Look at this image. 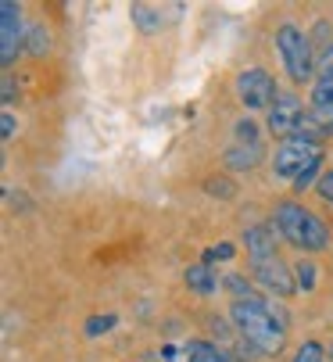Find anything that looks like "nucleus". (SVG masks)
Wrapping results in <instances>:
<instances>
[{
  "label": "nucleus",
  "instance_id": "f3484780",
  "mask_svg": "<svg viewBox=\"0 0 333 362\" xmlns=\"http://www.w3.org/2000/svg\"><path fill=\"white\" fill-rule=\"evenodd\" d=\"M233 255H237V247L222 240V244H215V247H208V251H204V266H211V262H230Z\"/></svg>",
  "mask_w": 333,
  "mask_h": 362
},
{
  "label": "nucleus",
  "instance_id": "dca6fc26",
  "mask_svg": "<svg viewBox=\"0 0 333 362\" xmlns=\"http://www.w3.org/2000/svg\"><path fill=\"white\" fill-rule=\"evenodd\" d=\"M25 47H29V54H47V50H50V36H47V29L43 25H36L33 33H29V40H25Z\"/></svg>",
  "mask_w": 333,
  "mask_h": 362
},
{
  "label": "nucleus",
  "instance_id": "1a4fd4ad",
  "mask_svg": "<svg viewBox=\"0 0 333 362\" xmlns=\"http://www.w3.org/2000/svg\"><path fill=\"white\" fill-rule=\"evenodd\" d=\"M18 47H22V8L15 0H4L0 4V62L11 65Z\"/></svg>",
  "mask_w": 333,
  "mask_h": 362
},
{
  "label": "nucleus",
  "instance_id": "f8f14e48",
  "mask_svg": "<svg viewBox=\"0 0 333 362\" xmlns=\"http://www.w3.org/2000/svg\"><path fill=\"white\" fill-rule=\"evenodd\" d=\"M183 351H187V362H233L226 351L215 348L211 341H190Z\"/></svg>",
  "mask_w": 333,
  "mask_h": 362
},
{
  "label": "nucleus",
  "instance_id": "7ed1b4c3",
  "mask_svg": "<svg viewBox=\"0 0 333 362\" xmlns=\"http://www.w3.org/2000/svg\"><path fill=\"white\" fill-rule=\"evenodd\" d=\"M315 162H322V147L315 140H308V136H287L280 147H276V154H272V173L280 176V180H294L298 183V176L308 173Z\"/></svg>",
  "mask_w": 333,
  "mask_h": 362
},
{
  "label": "nucleus",
  "instance_id": "6ab92c4d",
  "mask_svg": "<svg viewBox=\"0 0 333 362\" xmlns=\"http://www.w3.org/2000/svg\"><path fill=\"white\" fill-rule=\"evenodd\" d=\"M294 362H322V344L319 341H305L294 355Z\"/></svg>",
  "mask_w": 333,
  "mask_h": 362
},
{
  "label": "nucleus",
  "instance_id": "9d476101",
  "mask_svg": "<svg viewBox=\"0 0 333 362\" xmlns=\"http://www.w3.org/2000/svg\"><path fill=\"white\" fill-rule=\"evenodd\" d=\"M333 133V108H319V105H308L305 108V119H301V133L298 136H308V140H322Z\"/></svg>",
  "mask_w": 333,
  "mask_h": 362
},
{
  "label": "nucleus",
  "instance_id": "4468645a",
  "mask_svg": "<svg viewBox=\"0 0 333 362\" xmlns=\"http://www.w3.org/2000/svg\"><path fill=\"white\" fill-rule=\"evenodd\" d=\"M133 22L144 29V33H158L161 29V8H151V4H133Z\"/></svg>",
  "mask_w": 333,
  "mask_h": 362
},
{
  "label": "nucleus",
  "instance_id": "423d86ee",
  "mask_svg": "<svg viewBox=\"0 0 333 362\" xmlns=\"http://www.w3.org/2000/svg\"><path fill=\"white\" fill-rule=\"evenodd\" d=\"M262 162V133L255 122L240 119L233 126V144L226 147V165L230 169H255Z\"/></svg>",
  "mask_w": 333,
  "mask_h": 362
},
{
  "label": "nucleus",
  "instance_id": "2eb2a0df",
  "mask_svg": "<svg viewBox=\"0 0 333 362\" xmlns=\"http://www.w3.org/2000/svg\"><path fill=\"white\" fill-rule=\"evenodd\" d=\"M312 105L319 108H333V76H319L312 86Z\"/></svg>",
  "mask_w": 333,
  "mask_h": 362
},
{
  "label": "nucleus",
  "instance_id": "a211bd4d",
  "mask_svg": "<svg viewBox=\"0 0 333 362\" xmlns=\"http://www.w3.org/2000/svg\"><path fill=\"white\" fill-rule=\"evenodd\" d=\"M298 287L301 291H315V276H319V269L312 266V262H298Z\"/></svg>",
  "mask_w": 333,
  "mask_h": 362
},
{
  "label": "nucleus",
  "instance_id": "5701e85b",
  "mask_svg": "<svg viewBox=\"0 0 333 362\" xmlns=\"http://www.w3.org/2000/svg\"><path fill=\"white\" fill-rule=\"evenodd\" d=\"M319 72L322 76H333V43H326V50L319 54Z\"/></svg>",
  "mask_w": 333,
  "mask_h": 362
},
{
  "label": "nucleus",
  "instance_id": "9b49d317",
  "mask_svg": "<svg viewBox=\"0 0 333 362\" xmlns=\"http://www.w3.org/2000/svg\"><path fill=\"white\" fill-rule=\"evenodd\" d=\"M244 247L251 258H269L276 255V240H272V226H251L244 233Z\"/></svg>",
  "mask_w": 333,
  "mask_h": 362
},
{
  "label": "nucleus",
  "instance_id": "393cba45",
  "mask_svg": "<svg viewBox=\"0 0 333 362\" xmlns=\"http://www.w3.org/2000/svg\"><path fill=\"white\" fill-rule=\"evenodd\" d=\"M11 97H15V86H11V79H4V105H11Z\"/></svg>",
  "mask_w": 333,
  "mask_h": 362
},
{
  "label": "nucleus",
  "instance_id": "ddd939ff",
  "mask_svg": "<svg viewBox=\"0 0 333 362\" xmlns=\"http://www.w3.org/2000/svg\"><path fill=\"white\" fill-rule=\"evenodd\" d=\"M187 287L197 291V294H211V291L218 287V280H215V273H211L208 266H190V269H187Z\"/></svg>",
  "mask_w": 333,
  "mask_h": 362
},
{
  "label": "nucleus",
  "instance_id": "4be33fe9",
  "mask_svg": "<svg viewBox=\"0 0 333 362\" xmlns=\"http://www.w3.org/2000/svg\"><path fill=\"white\" fill-rule=\"evenodd\" d=\"M315 190H319V197H322L326 204H333V169L319 176V187H315Z\"/></svg>",
  "mask_w": 333,
  "mask_h": 362
},
{
  "label": "nucleus",
  "instance_id": "f257e3e1",
  "mask_svg": "<svg viewBox=\"0 0 333 362\" xmlns=\"http://www.w3.org/2000/svg\"><path fill=\"white\" fill-rule=\"evenodd\" d=\"M230 320L237 327V334L244 337V344H251L258 355H280L287 344V327L276 316V308L262 298H237L230 308Z\"/></svg>",
  "mask_w": 333,
  "mask_h": 362
},
{
  "label": "nucleus",
  "instance_id": "6e6552de",
  "mask_svg": "<svg viewBox=\"0 0 333 362\" xmlns=\"http://www.w3.org/2000/svg\"><path fill=\"white\" fill-rule=\"evenodd\" d=\"M251 273L258 276V284H262V287L276 291L280 298L294 294V287H298V280H291V269L284 266V258H280V255H269V258H251Z\"/></svg>",
  "mask_w": 333,
  "mask_h": 362
},
{
  "label": "nucleus",
  "instance_id": "f03ea898",
  "mask_svg": "<svg viewBox=\"0 0 333 362\" xmlns=\"http://www.w3.org/2000/svg\"><path fill=\"white\" fill-rule=\"evenodd\" d=\"M272 230H280L294 247H301V251H322L326 244H329V230H326V223L315 216V212H308L305 204H298V201H280L276 204V212H272Z\"/></svg>",
  "mask_w": 333,
  "mask_h": 362
},
{
  "label": "nucleus",
  "instance_id": "412c9836",
  "mask_svg": "<svg viewBox=\"0 0 333 362\" xmlns=\"http://www.w3.org/2000/svg\"><path fill=\"white\" fill-rule=\"evenodd\" d=\"M204 187H208V194H211V197H233V190H237L230 180H215V176H211Z\"/></svg>",
  "mask_w": 333,
  "mask_h": 362
},
{
  "label": "nucleus",
  "instance_id": "39448f33",
  "mask_svg": "<svg viewBox=\"0 0 333 362\" xmlns=\"http://www.w3.org/2000/svg\"><path fill=\"white\" fill-rule=\"evenodd\" d=\"M237 97L247 112H262V108H272L280 90H276V79L265 72V69H244L237 76Z\"/></svg>",
  "mask_w": 333,
  "mask_h": 362
},
{
  "label": "nucleus",
  "instance_id": "20e7f679",
  "mask_svg": "<svg viewBox=\"0 0 333 362\" xmlns=\"http://www.w3.org/2000/svg\"><path fill=\"white\" fill-rule=\"evenodd\" d=\"M276 50L284 58V69L294 83H308L312 79V47H308V36L294 25H284L276 33Z\"/></svg>",
  "mask_w": 333,
  "mask_h": 362
},
{
  "label": "nucleus",
  "instance_id": "aec40b11",
  "mask_svg": "<svg viewBox=\"0 0 333 362\" xmlns=\"http://www.w3.org/2000/svg\"><path fill=\"white\" fill-rule=\"evenodd\" d=\"M111 327H115V316H93V320H86V334H90V337H100V334H107Z\"/></svg>",
  "mask_w": 333,
  "mask_h": 362
},
{
  "label": "nucleus",
  "instance_id": "0eeeda50",
  "mask_svg": "<svg viewBox=\"0 0 333 362\" xmlns=\"http://www.w3.org/2000/svg\"><path fill=\"white\" fill-rule=\"evenodd\" d=\"M301 119H305V105L294 97V93H280L276 105L269 108V133L276 136H298L301 133Z\"/></svg>",
  "mask_w": 333,
  "mask_h": 362
},
{
  "label": "nucleus",
  "instance_id": "b1692460",
  "mask_svg": "<svg viewBox=\"0 0 333 362\" xmlns=\"http://www.w3.org/2000/svg\"><path fill=\"white\" fill-rule=\"evenodd\" d=\"M0 129H4V140L15 136V115H11V112H4V119H0Z\"/></svg>",
  "mask_w": 333,
  "mask_h": 362
}]
</instances>
